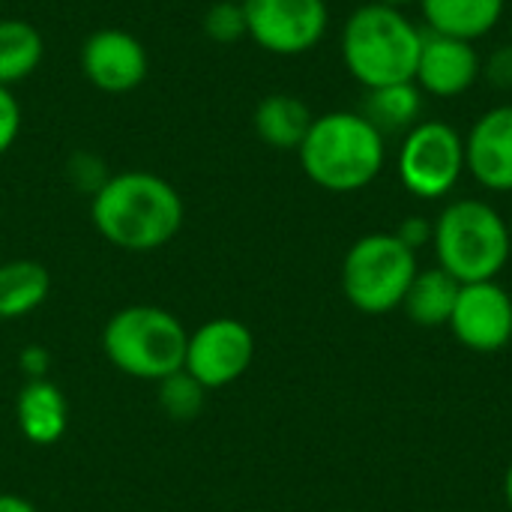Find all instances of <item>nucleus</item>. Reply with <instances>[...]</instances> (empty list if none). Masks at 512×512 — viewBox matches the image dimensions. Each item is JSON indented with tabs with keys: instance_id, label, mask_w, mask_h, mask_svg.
I'll return each mask as SVG.
<instances>
[{
	"instance_id": "6",
	"label": "nucleus",
	"mask_w": 512,
	"mask_h": 512,
	"mask_svg": "<svg viewBox=\"0 0 512 512\" xmlns=\"http://www.w3.org/2000/svg\"><path fill=\"white\" fill-rule=\"evenodd\" d=\"M417 252H411L396 234L360 237L342 261V291L348 303L366 315H384L405 303V294L417 276Z\"/></svg>"
},
{
	"instance_id": "5",
	"label": "nucleus",
	"mask_w": 512,
	"mask_h": 512,
	"mask_svg": "<svg viewBox=\"0 0 512 512\" xmlns=\"http://www.w3.org/2000/svg\"><path fill=\"white\" fill-rule=\"evenodd\" d=\"M189 330L183 321L150 303L117 309L102 327V351L108 363L135 381L159 384L183 369Z\"/></svg>"
},
{
	"instance_id": "15",
	"label": "nucleus",
	"mask_w": 512,
	"mask_h": 512,
	"mask_svg": "<svg viewBox=\"0 0 512 512\" xmlns=\"http://www.w3.org/2000/svg\"><path fill=\"white\" fill-rule=\"evenodd\" d=\"M429 33L477 42L489 36L507 12V0H420Z\"/></svg>"
},
{
	"instance_id": "31",
	"label": "nucleus",
	"mask_w": 512,
	"mask_h": 512,
	"mask_svg": "<svg viewBox=\"0 0 512 512\" xmlns=\"http://www.w3.org/2000/svg\"><path fill=\"white\" fill-rule=\"evenodd\" d=\"M510 234H512V219H510Z\"/></svg>"
},
{
	"instance_id": "11",
	"label": "nucleus",
	"mask_w": 512,
	"mask_h": 512,
	"mask_svg": "<svg viewBox=\"0 0 512 512\" xmlns=\"http://www.w3.org/2000/svg\"><path fill=\"white\" fill-rule=\"evenodd\" d=\"M453 336L477 354H498L512 342V297L504 285L471 282L459 288L450 318Z\"/></svg>"
},
{
	"instance_id": "20",
	"label": "nucleus",
	"mask_w": 512,
	"mask_h": 512,
	"mask_svg": "<svg viewBox=\"0 0 512 512\" xmlns=\"http://www.w3.org/2000/svg\"><path fill=\"white\" fill-rule=\"evenodd\" d=\"M45 57L42 33L24 18H0V84L12 87L30 78Z\"/></svg>"
},
{
	"instance_id": "7",
	"label": "nucleus",
	"mask_w": 512,
	"mask_h": 512,
	"mask_svg": "<svg viewBox=\"0 0 512 512\" xmlns=\"http://www.w3.org/2000/svg\"><path fill=\"white\" fill-rule=\"evenodd\" d=\"M396 168L414 198H447L465 174V135L444 120H420L405 132Z\"/></svg>"
},
{
	"instance_id": "30",
	"label": "nucleus",
	"mask_w": 512,
	"mask_h": 512,
	"mask_svg": "<svg viewBox=\"0 0 512 512\" xmlns=\"http://www.w3.org/2000/svg\"><path fill=\"white\" fill-rule=\"evenodd\" d=\"M375 3H384V6H396V9H405L408 3H420V0H375Z\"/></svg>"
},
{
	"instance_id": "8",
	"label": "nucleus",
	"mask_w": 512,
	"mask_h": 512,
	"mask_svg": "<svg viewBox=\"0 0 512 512\" xmlns=\"http://www.w3.org/2000/svg\"><path fill=\"white\" fill-rule=\"evenodd\" d=\"M243 12L246 36L276 57L309 54L330 27L327 0H246Z\"/></svg>"
},
{
	"instance_id": "24",
	"label": "nucleus",
	"mask_w": 512,
	"mask_h": 512,
	"mask_svg": "<svg viewBox=\"0 0 512 512\" xmlns=\"http://www.w3.org/2000/svg\"><path fill=\"white\" fill-rule=\"evenodd\" d=\"M69 180H72L81 192L93 195V192L108 180V174H105V168H102V162H99L96 156H90V153H75V156L69 159Z\"/></svg>"
},
{
	"instance_id": "17",
	"label": "nucleus",
	"mask_w": 512,
	"mask_h": 512,
	"mask_svg": "<svg viewBox=\"0 0 512 512\" xmlns=\"http://www.w3.org/2000/svg\"><path fill=\"white\" fill-rule=\"evenodd\" d=\"M51 294V273L33 258L0 264V321H18L36 312Z\"/></svg>"
},
{
	"instance_id": "1",
	"label": "nucleus",
	"mask_w": 512,
	"mask_h": 512,
	"mask_svg": "<svg viewBox=\"0 0 512 512\" xmlns=\"http://www.w3.org/2000/svg\"><path fill=\"white\" fill-rule=\"evenodd\" d=\"M180 192L153 171H120L90 195V222L123 252H156L183 228Z\"/></svg>"
},
{
	"instance_id": "18",
	"label": "nucleus",
	"mask_w": 512,
	"mask_h": 512,
	"mask_svg": "<svg viewBox=\"0 0 512 512\" xmlns=\"http://www.w3.org/2000/svg\"><path fill=\"white\" fill-rule=\"evenodd\" d=\"M360 114L387 138L390 132H408L420 123L423 114V90L414 81L387 84L366 90Z\"/></svg>"
},
{
	"instance_id": "19",
	"label": "nucleus",
	"mask_w": 512,
	"mask_h": 512,
	"mask_svg": "<svg viewBox=\"0 0 512 512\" xmlns=\"http://www.w3.org/2000/svg\"><path fill=\"white\" fill-rule=\"evenodd\" d=\"M459 282L444 273L441 267L432 270H420L405 294V312L414 324L420 327H444L453 318L456 300H459Z\"/></svg>"
},
{
	"instance_id": "25",
	"label": "nucleus",
	"mask_w": 512,
	"mask_h": 512,
	"mask_svg": "<svg viewBox=\"0 0 512 512\" xmlns=\"http://www.w3.org/2000/svg\"><path fill=\"white\" fill-rule=\"evenodd\" d=\"M492 87L498 90H512V42L495 48L486 60H483V75Z\"/></svg>"
},
{
	"instance_id": "9",
	"label": "nucleus",
	"mask_w": 512,
	"mask_h": 512,
	"mask_svg": "<svg viewBox=\"0 0 512 512\" xmlns=\"http://www.w3.org/2000/svg\"><path fill=\"white\" fill-rule=\"evenodd\" d=\"M255 360V336L237 318H210L189 333L183 372L207 393L240 381Z\"/></svg>"
},
{
	"instance_id": "3",
	"label": "nucleus",
	"mask_w": 512,
	"mask_h": 512,
	"mask_svg": "<svg viewBox=\"0 0 512 512\" xmlns=\"http://www.w3.org/2000/svg\"><path fill=\"white\" fill-rule=\"evenodd\" d=\"M423 36L426 30L402 9L372 0L354 9L342 27V63L366 90L414 81Z\"/></svg>"
},
{
	"instance_id": "27",
	"label": "nucleus",
	"mask_w": 512,
	"mask_h": 512,
	"mask_svg": "<svg viewBox=\"0 0 512 512\" xmlns=\"http://www.w3.org/2000/svg\"><path fill=\"white\" fill-rule=\"evenodd\" d=\"M411 252H417L420 246L432 243V222L426 216H408L396 231H393Z\"/></svg>"
},
{
	"instance_id": "2",
	"label": "nucleus",
	"mask_w": 512,
	"mask_h": 512,
	"mask_svg": "<svg viewBox=\"0 0 512 512\" xmlns=\"http://www.w3.org/2000/svg\"><path fill=\"white\" fill-rule=\"evenodd\" d=\"M303 174L336 195L360 192L387 165V138L360 111H327L312 120L297 147Z\"/></svg>"
},
{
	"instance_id": "26",
	"label": "nucleus",
	"mask_w": 512,
	"mask_h": 512,
	"mask_svg": "<svg viewBox=\"0 0 512 512\" xmlns=\"http://www.w3.org/2000/svg\"><path fill=\"white\" fill-rule=\"evenodd\" d=\"M18 369H21L24 381H42V378H48L51 354H48L42 345H27V348L18 354Z\"/></svg>"
},
{
	"instance_id": "23",
	"label": "nucleus",
	"mask_w": 512,
	"mask_h": 512,
	"mask_svg": "<svg viewBox=\"0 0 512 512\" xmlns=\"http://www.w3.org/2000/svg\"><path fill=\"white\" fill-rule=\"evenodd\" d=\"M21 102L18 96L12 93V87H3L0 84V156L9 153V147L18 141V132H21Z\"/></svg>"
},
{
	"instance_id": "10",
	"label": "nucleus",
	"mask_w": 512,
	"mask_h": 512,
	"mask_svg": "<svg viewBox=\"0 0 512 512\" xmlns=\"http://www.w3.org/2000/svg\"><path fill=\"white\" fill-rule=\"evenodd\" d=\"M81 72L84 78L108 96H123L132 93L135 87L144 84L150 72V57L144 42L120 27H102L93 30L81 42Z\"/></svg>"
},
{
	"instance_id": "4",
	"label": "nucleus",
	"mask_w": 512,
	"mask_h": 512,
	"mask_svg": "<svg viewBox=\"0 0 512 512\" xmlns=\"http://www.w3.org/2000/svg\"><path fill=\"white\" fill-rule=\"evenodd\" d=\"M432 249L459 285L492 282L512 258L510 222L489 201H450L432 222Z\"/></svg>"
},
{
	"instance_id": "29",
	"label": "nucleus",
	"mask_w": 512,
	"mask_h": 512,
	"mask_svg": "<svg viewBox=\"0 0 512 512\" xmlns=\"http://www.w3.org/2000/svg\"><path fill=\"white\" fill-rule=\"evenodd\" d=\"M504 498H507V507L512 512V462L510 468H507V477H504Z\"/></svg>"
},
{
	"instance_id": "21",
	"label": "nucleus",
	"mask_w": 512,
	"mask_h": 512,
	"mask_svg": "<svg viewBox=\"0 0 512 512\" xmlns=\"http://www.w3.org/2000/svg\"><path fill=\"white\" fill-rule=\"evenodd\" d=\"M204 399H207V390L183 369L156 384V405L174 423L195 420L204 411Z\"/></svg>"
},
{
	"instance_id": "16",
	"label": "nucleus",
	"mask_w": 512,
	"mask_h": 512,
	"mask_svg": "<svg viewBox=\"0 0 512 512\" xmlns=\"http://www.w3.org/2000/svg\"><path fill=\"white\" fill-rule=\"evenodd\" d=\"M315 114L294 93H270L255 105V135L273 150H297L312 126Z\"/></svg>"
},
{
	"instance_id": "14",
	"label": "nucleus",
	"mask_w": 512,
	"mask_h": 512,
	"mask_svg": "<svg viewBox=\"0 0 512 512\" xmlns=\"http://www.w3.org/2000/svg\"><path fill=\"white\" fill-rule=\"evenodd\" d=\"M15 423L33 447H54L69 429V402L51 381H24L15 396Z\"/></svg>"
},
{
	"instance_id": "22",
	"label": "nucleus",
	"mask_w": 512,
	"mask_h": 512,
	"mask_svg": "<svg viewBox=\"0 0 512 512\" xmlns=\"http://www.w3.org/2000/svg\"><path fill=\"white\" fill-rule=\"evenodd\" d=\"M204 36L216 45H234L240 39H246V12L243 3L237 0H216L207 6L204 18H201Z\"/></svg>"
},
{
	"instance_id": "28",
	"label": "nucleus",
	"mask_w": 512,
	"mask_h": 512,
	"mask_svg": "<svg viewBox=\"0 0 512 512\" xmlns=\"http://www.w3.org/2000/svg\"><path fill=\"white\" fill-rule=\"evenodd\" d=\"M0 512H39L27 498L12 495V492H0Z\"/></svg>"
},
{
	"instance_id": "13",
	"label": "nucleus",
	"mask_w": 512,
	"mask_h": 512,
	"mask_svg": "<svg viewBox=\"0 0 512 512\" xmlns=\"http://www.w3.org/2000/svg\"><path fill=\"white\" fill-rule=\"evenodd\" d=\"M465 171L489 192H512V102L474 120L465 135Z\"/></svg>"
},
{
	"instance_id": "32",
	"label": "nucleus",
	"mask_w": 512,
	"mask_h": 512,
	"mask_svg": "<svg viewBox=\"0 0 512 512\" xmlns=\"http://www.w3.org/2000/svg\"><path fill=\"white\" fill-rule=\"evenodd\" d=\"M237 3H246V0H237Z\"/></svg>"
},
{
	"instance_id": "12",
	"label": "nucleus",
	"mask_w": 512,
	"mask_h": 512,
	"mask_svg": "<svg viewBox=\"0 0 512 512\" xmlns=\"http://www.w3.org/2000/svg\"><path fill=\"white\" fill-rule=\"evenodd\" d=\"M480 75H483V57L474 48V42L426 30L417 72H414V84L423 90V96L459 99L480 81Z\"/></svg>"
}]
</instances>
